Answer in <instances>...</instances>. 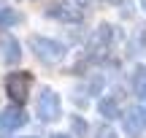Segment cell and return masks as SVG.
Masks as SVG:
<instances>
[{
	"mask_svg": "<svg viewBox=\"0 0 146 138\" xmlns=\"http://www.w3.org/2000/svg\"><path fill=\"white\" fill-rule=\"evenodd\" d=\"M98 111H100V117H106V119H116L119 117V103H116V98H100Z\"/></svg>",
	"mask_w": 146,
	"mask_h": 138,
	"instance_id": "cell-8",
	"label": "cell"
},
{
	"mask_svg": "<svg viewBox=\"0 0 146 138\" xmlns=\"http://www.w3.org/2000/svg\"><path fill=\"white\" fill-rule=\"evenodd\" d=\"M0 57H3L5 65H16L22 60V43L11 35H3L0 38Z\"/></svg>",
	"mask_w": 146,
	"mask_h": 138,
	"instance_id": "cell-7",
	"label": "cell"
},
{
	"mask_svg": "<svg viewBox=\"0 0 146 138\" xmlns=\"http://www.w3.org/2000/svg\"><path fill=\"white\" fill-rule=\"evenodd\" d=\"M30 84H33V76L22 73V70H14L5 76V92L16 106H25V100L30 98Z\"/></svg>",
	"mask_w": 146,
	"mask_h": 138,
	"instance_id": "cell-2",
	"label": "cell"
},
{
	"mask_svg": "<svg viewBox=\"0 0 146 138\" xmlns=\"http://www.w3.org/2000/svg\"><path fill=\"white\" fill-rule=\"evenodd\" d=\"M52 138H70V135H52Z\"/></svg>",
	"mask_w": 146,
	"mask_h": 138,
	"instance_id": "cell-14",
	"label": "cell"
},
{
	"mask_svg": "<svg viewBox=\"0 0 146 138\" xmlns=\"http://www.w3.org/2000/svg\"><path fill=\"white\" fill-rule=\"evenodd\" d=\"M146 130V106H135L125 114V133L127 138H141Z\"/></svg>",
	"mask_w": 146,
	"mask_h": 138,
	"instance_id": "cell-5",
	"label": "cell"
},
{
	"mask_svg": "<svg viewBox=\"0 0 146 138\" xmlns=\"http://www.w3.org/2000/svg\"><path fill=\"white\" fill-rule=\"evenodd\" d=\"M25 138H35V135H25Z\"/></svg>",
	"mask_w": 146,
	"mask_h": 138,
	"instance_id": "cell-16",
	"label": "cell"
},
{
	"mask_svg": "<svg viewBox=\"0 0 146 138\" xmlns=\"http://www.w3.org/2000/svg\"><path fill=\"white\" fill-rule=\"evenodd\" d=\"M25 125H27V114L22 111V108L16 106V103L0 111V127H3V130H8V133H11V130L25 127Z\"/></svg>",
	"mask_w": 146,
	"mask_h": 138,
	"instance_id": "cell-6",
	"label": "cell"
},
{
	"mask_svg": "<svg viewBox=\"0 0 146 138\" xmlns=\"http://www.w3.org/2000/svg\"><path fill=\"white\" fill-rule=\"evenodd\" d=\"M106 3H119V0H106Z\"/></svg>",
	"mask_w": 146,
	"mask_h": 138,
	"instance_id": "cell-15",
	"label": "cell"
},
{
	"mask_svg": "<svg viewBox=\"0 0 146 138\" xmlns=\"http://www.w3.org/2000/svg\"><path fill=\"white\" fill-rule=\"evenodd\" d=\"M22 22V14L14 8H0V27H14Z\"/></svg>",
	"mask_w": 146,
	"mask_h": 138,
	"instance_id": "cell-10",
	"label": "cell"
},
{
	"mask_svg": "<svg viewBox=\"0 0 146 138\" xmlns=\"http://www.w3.org/2000/svg\"><path fill=\"white\" fill-rule=\"evenodd\" d=\"M62 117V100L52 87H43L41 98H38V119L41 122H57Z\"/></svg>",
	"mask_w": 146,
	"mask_h": 138,
	"instance_id": "cell-3",
	"label": "cell"
},
{
	"mask_svg": "<svg viewBox=\"0 0 146 138\" xmlns=\"http://www.w3.org/2000/svg\"><path fill=\"white\" fill-rule=\"evenodd\" d=\"M133 90L146 103V65H138L135 68V73H133Z\"/></svg>",
	"mask_w": 146,
	"mask_h": 138,
	"instance_id": "cell-9",
	"label": "cell"
},
{
	"mask_svg": "<svg viewBox=\"0 0 146 138\" xmlns=\"http://www.w3.org/2000/svg\"><path fill=\"white\" fill-rule=\"evenodd\" d=\"M98 138H119V135H116V130H111V127H100Z\"/></svg>",
	"mask_w": 146,
	"mask_h": 138,
	"instance_id": "cell-12",
	"label": "cell"
},
{
	"mask_svg": "<svg viewBox=\"0 0 146 138\" xmlns=\"http://www.w3.org/2000/svg\"><path fill=\"white\" fill-rule=\"evenodd\" d=\"M46 14L57 22H68V25H78L84 16V8L76 3V0H57L46 8Z\"/></svg>",
	"mask_w": 146,
	"mask_h": 138,
	"instance_id": "cell-4",
	"label": "cell"
},
{
	"mask_svg": "<svg viewBox=\"0 0 146 138\" xmlns=\"http://www.w3.org/2000/svg\"><path fill=\"white\" fill-rule=\"evenodd\" d=\"M30 46H33V52H35V57L43 60V62H60V60L68 54V46H65V43L54 41V38H43V35H33Z\"/></svg>",
	"mask_w": 146,
	"mask_h": 138,
	"instance_id": "cell-1",
	"label": "cell"
},
{
	"mask_svg": "<svg viewBox=\"0 0 146 138\" xmlns=\"http://www.w3.org/2000/svg\"><path fill=\"white\" fill-rule=\"evenodd\" d=\"M70 127L76 130V135H87V122H84L81 117H73L70 119Z\"/></svg>",
	"mask_w": 146,
	"mask_h": 138,
	"instance_id": "cell-11",
	"label": "cell"
},
{
	"mask_svg": "<svg viewBox=\"0 0 146 138\" xmlns=\"http://www.w3.org/2000/svg\"><path fill=\"white\" fill-rule=\"evenodd\" d=\"M76 3H78V5H81V8H84V5H87V0H76Z\"/></svg>",
	"mask_w": 146,
	"mask_h": 138,
	"instance_id": "cell-13",
	"label": "cell"
}]
</instances>
